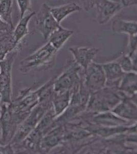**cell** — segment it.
Masks as SVG:
<instances>
[{
    "label": "cell",
    "mask_w": 137,
    "mask_h": 154,
    "mask_svg": "<svg viewBox=\"0 0 137 154\" xmlns=\"http://www.w3.org/2000/svg\"><path fill=\"white\" fill-rule=\"evenodd\" d=\"M50 8L47 4H43L35 18L37 28L45 39L61 26L51 14Z\"/></svg>",
    "instance_id": "1"
},
{
    "label": "cell",
    "mask_w": 137,
    "mask_h": 154,
    "mask_svg": "<svg viewBox=\"0 0 137 154\" xmlns=\"http://www.w3.org/2000/svg\"><path fill=\"white\" fill-rule=\"evenodd\" d=\"M122 3L123 4V6H125V0H121Z\"/></svg>",
    "instance_id": "16"
},
{
    "label": "cell",
    "mask_w": 137,
    "mask_h": 154,
    "mask_svg": "<svg viewBox=\"0 0 137 154\" xmlns=\"http://www.w3.org/2000/svg\"><path fill=\"white\" fill-rule=\"evenodd\" d=\"M73 34V31L63 28L60 26L49 36L50 40L49 42L57 50L61 48Z\"/></svg>",
    "instance_id": "4"
},
{
    "label": "cell",
    "mask_w": 137,
    "mask_h": 154,
    "mask_svg": "<svg viewBox=\"0 0 137 154\" xmlns=\"http://www.w3.org/2000/svg\"><path fill=\"white\" fill-rule=\"evenodd\" d=\"M64 1H66V0H64Z\"/></svg>",
    "instance_id": "17"
},
{
    "label": "cell",
    "mask_w": 137,
    "mask_h": 154,
    "mask_svg": "<svg viewBox=\"0 0 137 154\" xmlns=\"http://www.w3.org/2000/svg\"><path fill=\"white\" fill-rule=\"evenodd\" d=\"M137 22L116 20L113 22L112 29L117 33H126L130 35H137Z\"/></svg>",
    "instance_id": "6"
},
{
    "label": "cell",
    "mask_w": 137,
    "mask_h": 154,
    "mask_svg": "<svg viewBox=\"0 0 137 154\" xmlns=\"http://www.w3.org/2000/svg\"><path fill=\"white\" fill-rule=\"evenodd\" d=\"M8 24H7L5 22L3 21L1 18H0V30L2 29H6L8 26Z\"/></svg>",
    "instance_id": "14"
},
{
    "label": "cell",
    "mask_w": 137,
    "mask_h": 154,
    "mask_svg": "<svg viewBox=\"0 0 137 154\" xmlns=\"http://www.w3.org/2000/svg\"><path fill=\"white\" fill-rule=\"evenodd\" d=\"M56 51L57 49H55L50 42H48V44L34 54L31 58V59L34 60V62L43 61L50 57Z\"/></svg>",
    "instance_id": "9"
},
{
    "label": "cell",
    "mask_w": 137,
    "mask_h": 154,
    "mask_svg": "<svg viewBox=\"0 0 137 154\" xmlns=\"http://www.w3.org/2000/svg\"><path fill=\"white\" fill-rule=\"evenodd\" d=\"M121 128H111V129H103V130H99L98 133L101 135H109L112 134L116 133V132H119V131H122Z\"/></svg>",
    "instance_id": "11"
},
{
    "label": "cell",
    "mask_w": 137,
    "mask_h": 154,
    "mask_svg": "<svg viewBox=\"0 0 137 154\" xmlns=\"http://www.w3.org/2000/svg\"><path fill=\"white\" fill-rule=\"evenodd\" d=\"M83 4L85 9L88 10L94 5V0H81Z\"/></svg>",
    "instance_id": "13"
},
{
    "label": "cell",
    "mask_w": 137,
    "mask_h": 154,
    "mask_svg": "<svg viewBox=\"0 0 137 154\" xmlns=\"http://www.w3.org/2000/svg\"><path fill=\"white\" fill-rule=\"evenodd\" d=\"M82 10V7L76 3L64 4L58 7H51L50 11L56 21L60 24L61 22L73 12H77Z\"/></svg>",
    "instance_id": "3"
},
{
    "label": "cell",
    "mask_w": 137,
    "mask_h": 154,
    "mask_svg": "<svg viewBox=\"0 0 137 154\" xmlns=\"http://www.w3.org/2000/svg\"><path fill=\"white\" fill-rule=\"evenodd\" d=\"M70 51L79 63L85 66L95 56L98 49L95 48H70Z\"/></svg>",
    "instance_id": "5"
},
{
    "label": "cell",
    "mask_w": 137,
    "mask_h": 154,
    "mask_svg": "<svg viewBox=\"0 0 137 154\" xmlns=\"http://www.w3.org/2000/svg\"><path fill=\"white\" fill-rule=\"evenodd\" d=\"M35 14H36V12L34 11L27 16H24V17L20 19L19 23L14 30L13 37H14L15 43H17L21 38L24 37L25 35H27L28 34V23L30 19Z\"/></svg>",
    "instance_id": "7"
},
{
    "label": "cell",
    "mask_w": 137,
    "mask_h": 154,
    "mask_svg": "<svg viewBox=\"0 0 137 154\" xmlns=\"http://www.w3.org/2000/svg\"><path fill=\"white\" fill-rule=\"evenodd\" d=\"M12 3V0H0V18L11 25Z\"/></svg>",
    "instance_id": "8"
},
{
    "label": "cell",
    "mask_w": 137,
    "mask_h": 154,
    "mask_svg": "<svg viewBox=\"0 0 137 154\" xmlns=\"http://www.w3.org/2000/svg\"><path fill=\"white\" fill-rule=\"evenodd\" d=\"M20 12V19L24 17L25 12L31 10V0H16Z\"/></svg>",
    "instance_id": "10"
},
{
    "label": "cell",
    "mask_w": 137,
    "mask_h": 154,
    "mask_svg": "<svg viewBox=\"0 0 137 154\" xmlns=\"http://www.w3.org/2000/svg\"><path fill=\"white\" fill-rule=\"evenodd\" d=\"M58 140V137L55 135L49 136L46 139V142L48 145H53L57 143Z\"/></svg>",
    "instance_id": "12"
},
{
    "label": "cell",
    "mask_w": 137,
    "mask_h": 154,
    "mask_svg": "<svg viewBox=\"0 0 137 154\" xmlns=\"http://www.w3.org/2000/svg\"><path fill=\"white\" fill-rule=\"evenodd\" d=\"M4 49L2 46H0V58H1L3 56Z\"/></svg>",
    "instance_id": "15"
},
{
    "label": "cell",
    "mask_w": 137,
    "mask_h": 154,
    "mask_svg": "<svg viewBox=\"0 0 137 154\" xmlns=\"http://www.w3.org/2000/svg\"><path fill=\"white\" fill-rule=\"evenodd\" d=\"M97 8V20L100 25L106 24L121 10L123 5L112 0H94Z\"/></svg>",
    "instance_id": "2"
}]
</instances>
